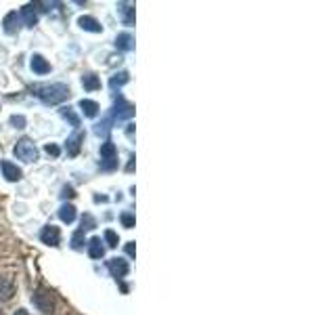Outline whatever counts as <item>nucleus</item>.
<instances>
[{"instance_id": "1a4fd4ad", "label": "nucleus", "mask_w": 335, "mask_h": 315, "mask_svg": "<svg viewBox=\"0 0 335 315\" xmlns=\"http://www.w3.org/2000/svg\"><path fill=\"white\" fill-rule=\"evenodd\" d=\"M109 271H111V275L113 277H124V275H128V271H130V267H128V260H124V258H111L109 260Z\"/></svg>"}, {"instance_id": "6e6552de", "label": "nucleus", "mask_w": 335, "mask_h": 315, "mask_svg": "<svg viewBox=\"0 0 335 315\" xmlns=\"http://www.w3.org/2000/svg\"><path fill=\"white\" fill-rule=\"evenodd\" d=\"M82 143H84V133L78 128L72 137L67 139V155H72V158H76L78 153H80V147H82Z\"/></svg>"}, {"instance_id": "7ed1b4c3", "label": "nucleus", "mask_w": 335, "mask_h": 315, "mask_svg": "<svg viewBox=\"0 0 335 315\" xmlns=\"http://www.w3.org/2000/svg\"><path fill=\"white\" fill-rule=\"evenodd\" d=\"M117 166V149L111 141H105L101 145V168L113 170Z\"/></svg>"}, {"instance_id": "39448f33", "label": "nucleus", "mask_w": 335, "mask_h": 315, "mask_svg": "<svg viewBox=\"0 0 335 315\" xmlns=\"http://www.w3.org/2000/svg\"><path fill=\"white\" fill-rule=\"evenodd\" d=\"M134 116V105L128 103L124 97H117L115 105H113V118L115 120H128Z\"/></svg>"}, {"instance_id": "f03ea898", "label": "nucleus", "mask_w": 335, "mask_h": 315, "mask_svg": "<svg viewBox=\"0 0 335 315\" xmlns=\"http://www.w3.org/2000/svg\"><path fill=\"white\" fill-rule=\"evenodd\" d=\"M13 153L19 158V160H23V162H36L38 160V149H36V145L29 141V139H21V141H17Z\"/></svg>"}, {"instance_id": "a878e982", "label": "nucleus", "mask_w": 335, "mask_h": 315, "mask_svg": "<svg viewBox=\"0 0 335 315\" xmlns=\"http://www.w3.org/2000/svg\"><path fill=\"white\" fill-rule=\"evenodd\" d=\"M82 244H84V231L80 229V231H76L74 238H72V246H74V248H82Z\"/></svg>"}, {"instance_id": "cd10ccee", "label": "nucleus", "mask_w": 335, "mask_h": 315, "mask_svg": "<svg viewBox=\"0 0 335 315\" xmlns=\"http://www.w3.org/2000/svg\"><path fill=\"white\" fill-rule=\"evenodd\" d=\"M44 151H46V153H48V155H52V158H57V155H59V153H61V149H59V147H57V145H55V143H48V145H46V147H44Z\"/></svg>"}, {"instance_id": "6ab92c4d", "label": "nucleus", "mask_w": 335, "mask_h": 315, "mask_svg": "<svg viewBox=\"0 0 335 315\" xmlns=\"http://www.w3.org/2000/svg\"><path fill=\"white\" fill-rule=\"evenodd\" d=\"M82 86L86 91H97V89H101V80L95 74H84L82 76Z\"/></svg>"}, {"instance_id": "393cba45", "label": "nucleus", "mask_w": 335, "mask_h": 315, "mask_svg": "<svg viewBox=\"0 0 335 315\" xmlns=\"http://www.w3.org/2000/svg\"><path fill=\"white\" fill-rule=\"evenodd\" d=\"M119 219H121V225H124L126 229H132V227H134V215H130V213H124V215H121Z\"/></svg>"}, {"instance_id": "5701e85b", "label": "nucleus", "mask_w": 335, "mask_h": 315, "mask_svg": "<svg viewBox=\"0 0 335 315\" xmlns=\"http://www.w3.org/2000/svg\"><path fill=\"white\" fill-rule=\"evenodd\" d=\"M109 124H111V120H109V118H105V120L101 122V124H97V126H95V133H97L99 137H101V135L105 137V135H107V133H109V128H111Z\"/></svg>"}, {"instance_id": "dca6fc26", "label": "nucleus", "mask_w": 335, "mask_h": 315, "mask_svg": "<svg viewBox=\"0 0 335 315\" xmlns=\"http://www.w3.org/2000/svg\"><path fill=\"white\" fill-rule=\"evenodd\" d=\"M17 23H19V15H17V11H11V13L5 17V21H3L5 32H7V34H15V32H17V28H19Z\"/></svg>"}, {"instance_id": "9b49d317", "label": "nucleus", "mask_w": 335, "mask_h": 315, "mask_svg": "<svg viewBox=\"0 0 335 315\" xmlns=\"http://www.w3.org/2000/svg\"><path fill=\"white\" fill-rule=\"evenodd\" d=\"M32 69H34V74L44 76V74L50 72V63H48L42 55H34V57H32Z\"/></svg>"}, {"instance_id": "f257e3e1", "label": "nucleus", "mask_w": 335, "mask_h": 315, "mask_svg": "<svg viewBox=\"0 0 335 315\" xmlns=\"http://www.w3.org/2000/svg\"><path fill=\"white\" fill-rule=\"evenodd\" d=\"M36 95L46 103V105H57L69 97V86L67 84H50V86H36Z\"/></svg>"}, {"instance_id": "4468645a", "label": "nucleus", "mask_w": 335, "mask_h": 315, "mask_svg": "<svg viewBox=\"0 0 335 315\" xmlns=\"http://www.w3.org/2000/svg\"><path fill=\"white\" fill-rule=\"evenodd\" d=\"M80 110L84 112L86 118H95L99 114V103L97 101H90V99H82L80 101Z\"/></svg>"}, {"instance_id": "2eb2a0df", "label": "nucleus", "mask_w": 335, "mask_h": 315, "mask_svg": "<svg viewBox=\"0 0 335 315\" xmlns=\"http://www.w3.org/2000/svg\"><path fill=\"white\" fill-rule=\"evenodd\" d=\"M88 254H90L93 258H101L105 254V246H103L101 238H93L90 242H88Z\"/></svg>"}, {"instance_id": "4be33fe9", "label": "nucleus", "mask_w": 335, "mask_h": 315, "mask_svg": "<svg viewBox=\"0 0 335 315\" xmlns=\"http://www.w3.org/2000/svg\"><path fill=\"white\" fill-rule=\"evenodd\" d=\"M105 242H107V246H109V248H117L119 238H117V233H115L113 229H107V231H105Z\"/></svg>"}, {"instance_id": "0eeeda50", "label": "nucleus", "mask_w": 335, "mask_h": 315, "mask_svg": "<svg viewBox=\"0 0 335 315\" xmlns=\"http://www.w3.org/2000/svg\"><path fill=\"white\" fill-rule=\"evenodd\" d=\"M0 170H3V177H5L7 181H11V183H15V181L21 179V168L17 166V164H13V162H9V160H3V162H0Z\"/></svg>"}, {"instance_id": "f8f14e48", "label": "nucleus", "mask_w": 335, "mask_h": 315, "mask_svg": "<svg viewBox=\"0 0 335 315\" xmlns=\"http://www.w3.org/2000/svg\"><path fill=\"white\" fill-rule=\"evenodd\" d=\"M19 15L23 17L25 25H29V28H34V25H36V21H38V15H36V5H25V7L21 9V13H19Z\"/></svg>"}, {"instance_id": "c85d7f7f", "label": "nucleus", "mask_w": 335, "mask_h": 315, "mask_svg": "<svg viewBox=\"0 0 335 315\" xmlns=\"http://www.w3.org/2000/svg\"><path fill=\"white\" fill-rule=\"evenodd\" d=\"M74 196H76L74 187H72V185H65V187H63V198H74Z\"/></svg>"}, {"instance_id": "b1692460", "label": "nucleus", "mask_w": 335, "mask_h": 315, "mask_svg": "<svg viewBox=\"0 0 335 315\" xmlns=\"http://www.w3.org/2000/svg\"><path fill=\"white\" fill-rule=\"evenodd\" d=\"M95 227H97V221H95L90 215H84V217H82V231H84V229H95Z\"/></svg>"}, {"instance_id": "c756f323", "label": "nucleus", "mask_w": 335, "mask_h": 315, "mask_svg": "<svg viewBox=\"0 0 335 315\" xmlns=\"http://www.w3.org/2000/svg\"><path fill=\"white\" fill-rule=\"evenodd\" d=\"M126 252H128V256H134V254H136V246H134V242H128V244H126Z\"/></svg>"}, {"instance_id": "9d476101", "label": "nucleus", "mask_w": 335, "mask_h": 315, "mask_svg": "<svg viewBox=\"0 0 335 315\" xmlns=\"http://www.w3.org/2000/svg\"><path fill=\"white\" fill-rule=\"evenodd\" d=\"M117 13L121 17V21H124V25H132L134 23V5L130 3H119L117 5Z\"/></svg>"}, {"instance_id": "412c9836", "label": "nucleus", "mask_w": 335, "mask_h": 315, "mask_svg": "<svg viewBox=\"0 0 335 315\" xmlns=\"http://www.w3.org/2000/svg\"><path fill=\"white\" fill-rule=\"evenodd\" d=\"M61 116H63L65 120H69V124H72V126H76V128L80 126V118L74 114L72 108H63V110H61Z\"/></svg>"}, {"instance_id": "ddd939ff", "label": "nucleus", "mask_w": 335, "mask_h": 315, "mask_svg": "<svg viewBox=\"0 0 335 315\" xmlns=\"http://www.w3.org/2000/svg\"><path fill=\"white\" fill-rule=\"evenodd\" d=\"M78 25H80L82 30H86V32H101V30H103L101 23L95 19V17H88V15L80 17V19H78Z\"/></svg>"}, {"instance_id": "20e7f679", "label": "nucleus", "mask_w": 335, "mask_h": 315, "mask_svg": "<svg viewBox=\"0 0 335 315\" xmlns=\"http://www.w3.org/2000/svg\"><path fill=\"white\" fill-rule=\"evenodd\" d=\"M32 301H34V305L38 307V311H42L44 315H52V311H55V303H52V299H50L48 292L38 290L36 294L32 296Z\"/></svg>"}, {"instance_id": "aec40b11", "label": "nucleus", "mask_w": 335, "mask_h": 315, "mask_svg": "<svg viewBox=\"0 0 335 315\" xmlns=\"http://www.w3.org/2000/svg\"><path fill=\"white\" fill-rule=\"evenodd\" d=\"M128 80H130L128 72H119V74H115V76L109 80V86H111V89H119V86H124Z\"/></svg>"}, {"instance_id": "7c9ffc66", "label": "nucleus", "mask_w": 335, "mask_h": 315, "mask_svg": "<svg viewBox=\"0 0 335 315\" xmlns=\"http://www.w3.org/2000/svg\"><path fill=\"white\" fill-rule=\"evenodd\" d=\"M15 315H27V313H25V311H23V309H19V311H17V313H15Z\"/></svg>"}, {"instance_id": "bb28decb", "label": "nucleus", "mask_w": 335, "mask_h": 315, "mask_svg": "<svg viewBox=\"0 0 335 315\" xmlns=\"http://www.w3.org/2000/svg\"><path fill=\"white\" fill-rule=\"evenodd\" d=\"M11 124L15 128H25V118L23 116H11Z\"/></svg>"}, {"instance_id": "423d86ee", "label": "nucleus", "mask_w": 335, "mask_h": 315, "mask_svg": "<svg viewBox=\"0 0 335 315\" xmlns=\"http://www.w3.org/2000/svg\"><path fill=\"white\" fill-rule=\"evenodd\" d=\"M40 240L46 244V246H59V242H61V231H59V227H55V225L44 227L42 233H40Z\"/></svg>"}, {"instance_id": "f3484780", "label": "nucleus", "mask_w": 335, "mask_h": 315, "mask_svg": "<svg viewBox=\"0 0 335 315\" xmlns=\"http://www.w3.org/2000/svg\"><path fill=\"white\" fill-rule=\"evenodd\" d=\"M59 219L63 221V223H74V219H76V208L72 206V204H63L61 208H59Z\"/></svg>"}, {"instance_id": "a211bd4d", "label": "nucleus", "mask_w": 335, "mask_h": 315, "mask_svg": "<svg viewBox=\"0 0 335 315\" xmlns=\"http://www.w3.org/2000/svg\"><path fill=\"white\" fill-rule=\"evenodd\" d=\"M115 46L119 50H130V48H134V38L130 36V34H119V36L115 38Z\"/></svg>"}]
</instances>
